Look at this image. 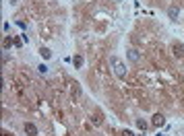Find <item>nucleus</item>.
<instances>
[{
    "mask_svg": "<svg viewBox=\"0 0 184 136\" xmlns=\"http://www.w3.org/2000/svg\"><path fill=\"white\" fill-rule=\"evenodd\" d=\"M151 124H153V126H164V124H165V118L164 116H161V113H155V116H153V120H151Z\"/></svg>",
    "mask_w": 184,
    "mask_h": 136,
    "instance_id": "obj_4",
    "label": "nucleus"
},
{
    "mask_svg": "<svg viewBox=\"0 0 184 136\" xmlns=\"http://www.w3.org/2000/svg\"><path fill=\"white\" fill-rule=\"evenodd\" d=\"M172 54H174L176 58H184V45L180 44V41H176V44L172 45Z\"/></svg>",
    "mask_w": 184,
    "mask_h": 136,
    "instance_id": "obj_2",
    "label": "nucleus"
},
{
    "mask_svg": "<svg viewBox=\"0 0 184 136\" xmlns=\"http://www.w3.org/2000/svg\"><path fill=\"white\" fill-rule=\"evenodd\" d=\"M13 44H15V41H13L10 37H4V41H2V45H4V48H10Z\"/></svg>",
    "mask_w": 184,
    "mask_h": 136,
    "instance_id": "obj_12",
    "label": "nucleus"
},
{
    "mask_svg": "<svg viewBox=\"0 0 184 136\" xmlns=\"http://www.w3.org/2000/svg\"><path fill=\"white\" fill-rule=\"evenodd\" d=\"M120 136H134V134L130 130H122V132H120Z\"/></svg>",
    "mask_w": 184,
    "mask_h": 136,
    "instance_id": "obj_14",
    "label": "nucleus"
},
{
    "mask_svg": "<svg viewBox=\"0 0 184 136\" xmlns=\"http://www.w3.org/2000/svg\"><path fill=\"white\" fill-rule=\"evenodd\" d=\"M178 15H180L178 6H170V8H168V17H170L172 21H176V19H178Z\"/></svg>",
    "mask_w": 184,
    "mask_h": 136,
    "instance_id": "obj_5",
    "label": "nucleus"
},
{
    "mask_svg": "<svg viewBox=\"0 0 184 136\" xmlns=\"http://www.w3.org/2000/svg\"><path fill=\"white\" fill-rule=\"evenodd\" d=\"M110 64H112V68H114V74L118 78H126V66H124V62L120 58H116V56H112L110 58Z\"/></svg>",
    "mask_w": 184,
    "mask_h": 136,
    "instance_id": "obj_1",
    "label": "nucleus"
},
{
    "mask_svg": "<svg viewBox=\"0 0 184 136\" xmlns=\"http://www.w3.org/2000/svg\"><path fill=\"white\" fill-rule=\"evenodd\" d=\"M40 54H41V58H44V60L52 58V52H50V50H48V48H41V50H40Z\"/></svg>",
    "mask_w": 184,
    "mask_h": 136,
    "instance_id": "obj_10",
    "label": "nucleus"
},
{
    "mask_svg": "<svg viewBox=\"0 0 184 136\" xmlns=\"http://www.w3.org/2000/svg\"><path fill=\"white\" fill-rule=\"evenodd\" d=\"M25 132H27V136H37V128H35V124L25 122Z\"/></svg>",
    "mask_w": 184,
    "mask_h": 136,
    "instance_id": "obj_3",
    "label": "nucleus"
},
{
    "mask_svg": "<svg viewBox=\"0 0 184 136\" xmlns=\"http://www.w3.org/2000/svg\"><path fill=\"white\" fill-rule=\"evenodd\" d=\"M83 62H85L83 56H75V58H73V64H75V68H81V66H83Z\"/></svg>",
    "mask_w": 184,
    "mask_h": 136,
    "instance_id": "obj_9",
    "label": "nucleus"
},
{
    "mask_svg": "<svg viewBox=\"0 0 184 136\" xmlns=\"http://www.w3.org/2000/svg\"><path fill=\"white\" fill-rule=\"evenodd\" d=\"M37 70H40L41 74H46V72H48V66H46V64H40V66H37Z\"/></svg>",
    "mask_w": 184,
    "mask_h": 136,
    "instance_id": "obj_13",
    "label": "nucleus"
},
{
    "mask_svg": "<svg viewBox=\"0 0 184 136\" xmlns=\"http://www.w3.org/2000/svg\"><path fill=\"white\" fill-rule=\"evenodd\" d=\"M70 93H73V97L75 99H79L81 97V87L79 85H73V87H70Z\"/></svg>",
    "mask_w": 184,
    "mask_h": 136,
    "instance_id": "obj_7",
    "label": "nucleus"
},
{
    "mask_svg": "<svg viewBox=\"0 0 184 136\" xmlns=\"http://www.w3.org/2000/svg\"><path fill=\"white\" fill-rule=\"evenodd\" d=\"M91 122H93L95 126H100L101 122H104V118H101V113H100V112H97V113H93V116H91Z\"/></svg>",
    "mask_w": 184,
    "mask_h": 136,
    "instance_id": "obj_6",
    "label": "nucleus"
},
{
    "mask_svg": "<svg viewBox=\"0 0 184 136\" xmlns=\"http://www.w3.org/2000/svg\"><path fill=\"white\" fill-rule=\"evenodd\" d=\"M137 128H139V130H147V122H145V120H137Z\"/></svg>",
    "mask_w": 184,
    "mask_h": 136,
    "instance_id": "obj_11",
    "label": "nucleus"
},
{
    "mask_svg": "<svg viewBox=\"0 0 184 136\" xmlns=\"http://www.w3.org/2000/svg\"><path fill=\"white\" fill-rule=\"evenodd\" d=\"M128 58L133 60V62H139L141 56H139V52H137V50H128Z\"/></svg>",
    "mask_w": 184,
    "mask_h": 136,
    "instance_id": "obj_8",
    "label": "nucleus"
}]
</instances>
